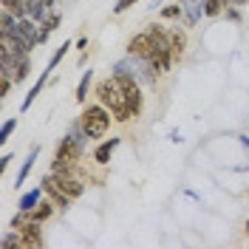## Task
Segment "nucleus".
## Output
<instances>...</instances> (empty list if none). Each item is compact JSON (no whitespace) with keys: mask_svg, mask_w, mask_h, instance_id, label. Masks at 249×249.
<instances>
[{"mask_svg":"<svg viewBox=\"0 0 249 249\" xmlns=\"http://www.w3.org/2000/svg\"><path fill=\"white\" fill-rule=\"evenodd\" d=\"M79 122L85 127L88 139H99V136H105V130L110 127V110L105 105H88V108L82 110Z\"/></svg>","mask_w":249,"mask_h":249,"instance_id":"obj_3","label":"nucleus"},{"mask_svg":"<svg viewBox=\"0 0 249 249\" xmlns=\"http://www.w3.org/2000/svg\"><path fill=\"white\" fill-rule=\"evenodd\" d=\"M46 77H48V71H43V77L37 79V82H34V88H31L29 93H26V102H23V110H29V108H31V102L37 99V93L43 91V85H46Z\"/></svg>","mask_w":249,"mask_h":249,"instance_id":"obj_16","label":"nucleus"},{"mask_svg":"<svg viewBox=\"0 0 249 249\" xmlns=\"http://www.w3.org/2000/svg\"><path fill=\"white\" fill-rule=\"evenodd\" d=\"M230 0H204V12L210 17H215V15H221L224 12V6H227Z\"/></svg>","mask_w":249,"mask_h":249,"instance_id":"obj_17","label":"nucleus"},{"mask_svg":"<svg viewBox=\"0 0 249 249\" xmlns=\"http://www.w3.org/2000/svg\"><path fill=\"white\" fill-rule=\"evenodd\" d=\"M3 9H6V12H12L17 20H20V17H29V9H26V3H23V0H3Z\"/></svg>","mask_w":249,"mask_h":249,"instance_id":"obj_15","label":"nucleus"},{"mask_svg":"<svg viewBox=\"0 0 249 249\" xmlns=\"http://www.w3.org/2000/svg\"><path fill=\"white\" fill-rule=\"evenodd\" d=\"M20 238H23V247H43V232H40V221H31L20 227Z\"/></svg>","mask_w":249,"mask_h":249,"instance_id":"obj_7","label":"nucleus"},{"mask_svg":"<svg viewBox=\"0 0 249 249\" xmlns=\"http://www.w3.org/2000/svg\"><path fill=\"white\" fill-rule=\"evenodd\" d=\"M40 184H43V190H46L48 196H51V201L57 204V207H62V210L68 207V201H71V198L62 193V187H60V181H57V176H54V173H51V176H46Z\"/></svg>","mask_w":249,"mask_h":249,"instance_id":"obj_6","label":"nucleus"},{"mask_svg":"<svg viewBox=\"0 0 249 249\" xmlns=\"http://www.w3.org/2000/svg\"><path fill=\"white\" fill-rule=\"evenodd\" d=\"M57 176V173H54ZM57 181H60L62 193L68 196V198H77V196H82V181L79 178H74L71 173H62V176H57Z\"/></svg>","mask_w":249,"mask_h":249,"instance_id":"obj_9","label":"nucleus"},{"mask_svg":"<svg viewBox=\"0 0 249 249\" xmlns=\"http://www.w3.org/2000/svg\"><path fill=\"white\" fill-rule=\"evenodd\" d=\"M184 48H187V34L181 29H173L170 31V54H173V60H178V57L184 54Z\"/></svg>","mask_w":249,"mask_h":249,"instance_id":"obj_10","label":"nucleus"},{"mask_svg":"<svg viewBox=\"0 0 249 249\" xmlns=\"http://www.w3.org/2000/svg\"><path fill=\"white\" fill-rule=\"evenodd\" d=\"M40 196H43V184L37 187V190H31V193H26V196H23V201H20V210H34V207H37V204H40Z\"/></svg>","mask_w":249,"mask_h":249,"instance_id":"obj_14","label":"nucleus"},{"mask_svg":"<svg viewBox=\"0 0 249 249\" xmlns=\"http://www.w3.org/2000/svg\"><path fill=\"white\" fill-rule=\"evenodd\" d=\"M247 235H249V218H247Z\"/></svg>","mask_w":249,"mask_h":249,"instance_id":"obj_25","label":"nucleus"},{"mask_svg":"<svg viewBox=\"0 0 249 249\" xmlns=\"http://www.w3.org/2000/svg\"><path fill=\"white\" fill-rule=\"evenodd\" d=\"M133 3H136V0H116V6H113V12H116V15H122L124 9H130Z\"/></svg>","mask_w":249,"mask_h":249,"instance_id":"obj_23","label":"nucleus"},{"mask_svg":"<svg viewBox=\"0 0 249 249\" xmlns=\"http://www.w3.org/2000/svg\"><path fill=\"white\" fill-rule=\"evenodd\" d=\"M156 51V43L150 37V31H142V34H133L130 43H127V54L130 57H139V60H150Z\"/></svg>","mask_w":249,"mask_h":249,"instance_id":"obj_4","label":"nucleus"},{"mask_svg":"<svg viewBox=\"0 0 249 249\" xmlns=\"http://www.w3.org/2000/svg\"><path fill=\"white\" fill-rule=\"evenodd\" d=\"M91 71H85L82 74V79H79V85H77V102H85V93H88V85H91Z\"/></svg>","mask_w":249,"mask_h":249,"instance_id":"obj_19","label":"nucleus"},{"mask_svg":"<svg viewBox=\"0 0 249 249\" xmlns=\"http://www.w3.org/2000/svg\"><path fill=\"white\" fill-rule=\"evenodd\" d=\"M116 144H119V139H108V142H102L96 150H93V159L99 161V164H108V159H110V153L116 150Z\"/></svg>","mask_w":249,"mask_h":249,"instance_id":"obj_11","label":"nucleus"},{"mask_svg":"<svg viewBox=\"0 0 249 249\" xmlns=\"http://www.w3.org/2000/svg\"><path fill=\"white\" fill-rule=\"evenodd\" d=\"M235 6H244V3H249V0H232Z\"/></svg>","mask_w":249,"mask_h":249,"instance_id":"obj_24","label":"nucleus"},{"mask_svg":"<svg viewBox=\"0 0 249 249\" xmlns=\"http://www.w3.org/2000/svg\"><path fill=\"white\" fill-rule=\"evenodd\" d=\"M82 156V142L77 136H65L57 147V156H54V173L62 176V173H71L77 167V159Z\"/></svg>","mask_w":249,"mask_h":249,"instance_id":"obj_2","label":"nucleus"},{"mask_svg":"<svg viewBox=\"0 0 249 249\" xmlns=\"http://www.w3.org/2000/svg\"><path fill=\"white\" fill-rule=\"evenodd\" d=\"M37 156H40V147H37V144H34V147H31V153H29V159H26V161H23V167H20V173H17V187H20V184H23V181H26V176H29L31 164H34V161H37Z\"/></svg>","mask_w":249,"mask_h":249,"instance_id":"obj_12","label":"nucleus"},{"mask_svg":"<svg viewBox=\"0 0 249 249\" xmlns=\"http://www.w3.org/2000/svg\"><path fill=\"white\" fill-rule=\"evenodd\" d=\"M184 15V9H181V3H176V6H167V9H161V17H181Z\"/></svg>","mask_w":249,"mask_h":249,"instance_id":"obj_22","label":"nucleus"},{"mask_svg":"<svg viewBox=\"0 0 249 249\" xmlns=\"http://www.w3.org/2000/svg\"><path fill=\"white\" fill-rule=\"evenodd\" d=\"M15 34L26 43L29 51L40 43V29H37V20H34V17H31V20H29V17H20V20H17V26H15Z\"/></svg>","mask_w":249,"mask_h":249,"instance_id":"obj_5","label":"nucleus"},{"mask_svg":"<svg viewBox=\"0 0 249 249\" xmlns=\"http://www.w3.org/2000/svg\"><path fill=\"white\" fill-rule=\"evenodd\" d=\"M96 96H99V102L113 113V119L127 122V119L133 116V110H130V105H127V93H124V88L116 82V77L102 79V82L96 85Z\"/></svg>","mask_w":249,"mask_h":249,"instance_id":"obj_1","label":"nucleus"},{"mask_svg":"<svg viewBox=\"0 0 249 249\" xmlns=\"http://www.w3.org/2000/svg\"><path fill=\"white\" fill-rule=\"evenodd\" d=\"M29 71H31V62H29V57H20V60H17V68H15V82H20V79H26V77H29Z\"/></svg>","mask_w":249,"mask_h":249,"instance_id":"obj_18","label":"nucleus"},{"mask_svg":"<svg viewBox=\"0 0 249 249\" xmlns=\"http://www.w3.org/2000/svg\"><path fill=\"white\" fill-rule=\"evenodd\" d=\"M51 215H54V204L51 201H43L31 210V221H48Z\"/></svg>","mask_w":249,"mask_h":249,"instance_id":"obj_13","label":"nucleus"},{"mask_svg":"<svg viewBox=\"0 0 249 249\" xmlns=\"http://www.w3.org/2000/svg\"><path fill=\"white\" fill-rule=\"evenodd\" d=\"M68 48H71V43H62V46L57 48V54L51 57V62H48V68H46V71H54V68H57V62H60L62 57H65V51H68Z\"/></svg>","mask_w":249,"mask_h":249,"instance_id":"obj_20","label":"nucleus"},{"mask_svg":"<svg viewBox=\"0 0 249 249\" xmlns=\"http://www.w3.org/2000/svg\"><path fill=\"white\" fill-rule=\"evenodd\" d=\"M15 127H17V119H9V122H3V127H0V142H6V139H9Z\"/></svg>","mask_w":249,"mask_h":249,"instance_id":"obj_21","label":"nucleus"},{"mask_svg":"<svg viewBox=\"0 0 249 249\" xmlns=\"http://www.w3.org/2000/svg\"><path fill=\"white\" fill-rule=\"evenodd\" d=\"M201 3H204V0H181V9H184V20H187V26H196V23L201 20V15H207Z\"/></svg>","mask_w":249,"mask_h":249,"instance_id":"obj_8","label":"nucleus"}]
</instances>
